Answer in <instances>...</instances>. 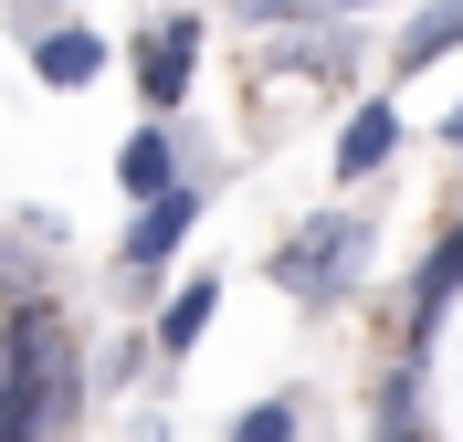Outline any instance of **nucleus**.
<instances>
[{
	"label": "nucleus",
	"mask_w": 463,
	"mask_h": 442,
	"mask_svg": "<svg viewBox=\"0 0 463 442\" xmlns=\"http://www.w3.org/2000/svg\"><path fill=\"white\" fill-rule=\"evenodd\" d=\"M74 411H85V369L63 348V316L43 295H22L11 326H0V442H43Z\"/></svg>",
	"instance_id": "f257e3e1"
},
{
	"label": "nucleus",
	"mask_w": 463,
	"mask_h": 442,
	"mask_svg": "<svg viewBox=\"0 0 463 442\" xmlns=\"http://www.w3.org/2000/svg\"><path fill=\"white\" fill-rule=\"evenodd\" d=\"M358 253H369V221H358V211H326V221H306V232L274 253V285H285L295 306H337V295L358 285Z\"/></svg>",
	"instance_id": "f03ea898"
},
{
	"label": "nucleus",
	"mask_w": 463,
	"mask_h": 442,
	"mask_svg": "<svg viewBox=\"0 0 463 442\" xmlns=\"http://www.w3.org/2000/svg\"><path fill=\"white\" fill-rule=\"evenodd\" d=\"M190 221H201V179H179V190H158V201H137V221H127V253H116V274L127 285H158V274L179 264V242H190Z\"/></svg>",
	"instance_id": "7ed1b4c3"
},
{
	"label": "nucleus",
	"mask_w": 463,
	"mask_h": 442,
	"mask_svg": "<svg viewBox=\"0 0 463 442\" xmlns=\"http://www.w3.org/2000/svg\"><path fill=\"white\" fill-rule=\"evenodd\" d=\"M190 74H201V11H158V22L137 32V95H147V117H169L179 95H190Z\"/></svg>",
	"instance_id": "20e7f679"
},
{
	"label": "nucleus",
	"mask_w": 463,
	"mask_h": 442,
	"mask_svg": "<svg viewBox=\"0 0 463 442\" xmlns=\"http://www.w3.org/2000/svg\"><path fill=\"white\" fill-rule=\"evenodd\" d=\"M32 74L53 95H85L95 74H106V32H85V22H53V32H32Z\"/></svg>",
	"instance_id": "39448f33"
},
{
	"label": "nucleus",
	"mask_w": 463,
	"mask_h": 442,
	"mask_svg": "<svg viewBox=\"0 0 463 442\" xmlns=\"http://www.w3.org/2000/svg\"><path fill=\"white\" fill-rule=\"evenodd\" d=\"M390 158H401V106H390V95H369V106L337 127V179H379Z\"/></svg>",
	"instance_id": "423d86ee"
},
{
	"label": "nucleus",
	"mask_w": 463,
	"mask_h": 442,
	"mask_svg": "<svg viewBox=\"0 0 463 442\" xmlns=\"http://www.w3.org/2000/svg\"><path fill=\"white\" fill-rule=\"evenodd\" d=\"M116 190H127V201H158V190H179V137H169V117H147L137 137L116 147Z\"/></svg>",
	"instance_id": "0eeeda50"
},
{
	"label": "nucleus",
	"mask_w": 463,
	"mask_h": 442,
	"mask_svg": "<svg viewBox=\"0 0 463 442\" xmlns=\"http://www.w3.org/2000/svg\"><path fill=\"white\" fill-rule=\"evenodd\" d=\"M463 295V221L432 242V264H421V285H411V358H421V337L442 326V306Z\"/></svg>",
	"instance_id": "6e6552de"
},
{
	"label": "nucleus",
	"mask_w": 463,
	"mask_h": 442,
	"mask_svg": "<svg viewBox=\"0 0 463 442\" xmlns=\"http://www.w3.org/2000/svg\"><path fill=\"white\" fill-rule=\"evenodd\" d=\"M211 316H222V285H211V274H190V285L158 306V358H190V348L211 337Z\"/></svg>",
	"instance_id": "1a4fd4ad"
},
{
	"label": "nucleus",
	"mask_w": 463,
	"mask_h": 442,
	"mask_svg": "<svg viewBox=\"0 0 463 442\" xmlns=\"http://www.w3.org/2000/svg\"><path fill=\"white\" fill-rule=\"evenodd\" d=\"M379 442H432L421 432V358H401V369L379 380Z\"/></svg>",
	"instance_id": "9d476101"
},
{
	"label": "nucleus",
	"mask_w": 463,
	"mask_h": 442,
	"mask_svg": "<svg viewBox=\"0 0 463 442\" xmlns=\"http://www.w3.org/2000/svg\"><path fill=\"white\" fill-rule=\"evenodd\" d=\"M453 42H463V0H442V11H421V22L401 32V74H421V63L453 53Z\"/></svg>",
	"instance_id": "9b49d317"
},
{
	"label": "nucleus",
	"mask_w": 463,
	"mask_h": 442,
	"mask_svg": "<svg viewBox=\"0 0 463 442\" xmlns=\"http://www.w3.org/2000/svg\"><path fill=\"white\" fill-rule=\"evenodd\" d=\"M222 442H295V400H253V411L232 421Z\"/></svg>",
	"instance_id": "f8f14e48"
},
{
	"label": "nucleus",
	"mask_w": 463,
	"mask_h": 442,
	"mask_svg": "<svg viewBox=\"0 0 463 442\" xmlns=\"http://www.w3.org/2000/svg\"><path fill=\"white\" fill-rule=\"evenodd\" d=\"M232 11H242V22H285L295 0H232Z\"/></svg>",
	"instance_id": "ddd939ff"
},
{
	"label": "nucleus",
	"mask_w": 463,
	"mask_h": 442,
	"mask_svg": "<svg viewBox=\"0 0 463 442\" xmlns=\"http://www.w3.org/2000/svg\"><path fill=\"white\" fill-rule=\"evenodd\" d=\"M442 137H453V147H463V106H453V117H442Z\"/></svg>",
	"instance_id": "4468645a"
},
{
	"label": "nucleus",
	"mask_w": 463,
	"mask_h": 442,
	"mask_svg": "<svg viewBox=\"0 0 463 442\" xmlns=\"http://www.w3.org/2000/svg\"><path fill=\"white\" fill-rule=\"evenodd\" d=\"M326 11H369V0H326Z\"/></svg>",
	"instance_id": "2eb2a0df"
}]
</instances>
